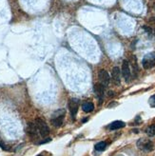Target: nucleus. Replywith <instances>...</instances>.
I'll list each match as a JSON object with an SVG mask.
<instances>
[{
	"mask_svg": "<svg viewBox=\"0 0 155 156\" xmlns=\"http://www.w3.org/2000/svg\"><path fill=\"white\" fill-rule=\"evenodd\" d=\"M64 116H65V110L62 109L59 110H56L51 117V124L54 127H60L63 124Z\"/></svg>",
	"mask_w": 155,
	"mask_h": 156,
	"instance_id": "f257e3e1",
	"label": "nucleus"
},
{
	"mask_svg": "<svg viewBox=\"0 0 155 156\" xmlns=\"http://www.w3.org/2000/svg\"><path fill=\"white\" fill-rule=\"evenodd\" d=\"M35 125H36L37 128H38V131L42 137H46V136L49 135L50 128L44 120L40 119V118H37V119L35 120Z\"/></svg>",
	"mask_w": 155,
	"mask_h": 156,
	"instance_id": "f03ea898",
	"label": "nucleus"
},
{
	"mask_svg": "<svg viewBox=\"0 0 155 156\" xmlns=\"http://www.w3.org/2000/svg\"><path fill=\"white\" fill-rule=\"evenodd\" d=\"M143 67L146 69H149L152 67L155 66V52H149L148 54L145 55V57L143 58Z\"/></svg>",
	"mask_w": 155,
	"mask_h": 156,
	"instance_id": "7ed1b4c3",
	"label": "nucleus"
},
{
	"mask_svg": "<svg viewBox=\"0 0 155 156\" xmlns=\"http://www.w3.org/2000/svg\"><path fill=\"white\" fill-rule=\"evenodd\" d=\"M78 107H79V100L76 98H72L69 100V111H71V114L72 116V118L74 119L77 114V111H78Z\"/></svg>",
	"mask_w": 155,
	"mask_h": 156,
	"instance_id": "20e7f679",
	"label": "nucleus"
},
{
	"mask_svg": "<svg viewBox=\"0 0 155 156\" xmlns=\"http://www.w3.org/2000/svg\"><path fill=\"white\" fill-rule=\"evenodd\" d=\"M138 147L141 149L145 150V152H151L154 148V145L151 141H149V140L141 139V140H139V142H138Z\"/></svg>",
	"mask_w": 155,
	"mask_h": 156,
	"instance_id": "39448f33",
	"label": "nucleus"
},
{
	"mask_svg": "<svg viewBox=\"0 0 155 156\" xmlns=\"http://www.w3.org/2000/svg\"><path fill=\"white\" fill-rule=\"evenodd\" d=\"M122 74L124 76L126 82H129L130 79V64L129 61L124 60L122 64Z\"/></svg>",
	"mask_w": 155,
	"mask_h": 156,
	"instance_id": "423d86ee",
	"label": "nucleus"
},
{
	"mask_svg": "<svg viewBox=\"0 0 155 156\" xmlns=\"http://www.w3.org/2000/svg\"><path fill=\"white\" fill-rule=\"evenodd\" d=\"M26 131H27V133H28L31 138H37V136H38L39 131L35 125V123H29L28 126H27Z\"/></svg>",
	"mask_w": 155,
	"mask_h": 156,
	"instance_id": "0eeeda50",
	"label": "nucleus"
},
{
	"mask_svg": "<svg viewBox=\"0 0 155 156\" xmlns=\"http://www.w3.org/2000/svg\"><path fill=\"white\" fill-rule=\"evenodd\" d=\"M98 76H99V80H100L101 84H102L104 87H107L110 80V77L108 72L105 71V69H101L98 73Z\"/></svg>",
	"mask_w": 155,
	"mask_h": 156,
	"instance_id": "6e6552de",
	"label": "nucleus"
},
{
	"mask_svg": "<svg viewBox=\"0 0 155 156\" xmlns=\"http://www.w3.org/2000/svg\"><path fill=\"white\" fill-rule=\"evenodd\" d=\"M94 91L95 94L97 95V97L102 100V98L104 97V93H105V87L101 84V83H97L94 85Z\"/></svg>",
	"mask_w": 155,
	"mask_h": 156,
	"instance_id": "1a4fd4ad",
	"label": "nucleus"
},
{
	"mask_svg": "<svg viewBox=\"0 0 155 156\" xmlns=\"http://www.w3.org/2000/svg\"><path fill=\"white\" fill-rule=\"evenodd\" d=\"M120 69L118 67H114L111 71V78L113 80V82L117 85L120 84L121 78H120Z\"/></svg>",
	"mask_w": 155,
	"mask_h": 156,
	"instance_id": "9d476101",
	"label": "nucleus"
},
{
	"mask_svg": "<svg viewBox=\"0 0 155 156\" xmlns=\"http://www.w3.org/2000/svg\"><path fill=\"white\" fill-rule=\"evenodd\" d=\"M126 126V124L124 122H122V121H114V122H112L109 128L111 131H114V130H119V128H124Z\"/></svg>",
	"mask_w": 155,
	"mask_h": 156,
	"instance_id": "9b49d317",
	"label": "nucleus"
},
{
	"mask_svg": "<svg viewBox=\"0 0 155 156\" xmlns=\"http://www.w3.org/2000/svg\"><path fill=\"white\" fill-rule=\"evenodd\" d=\"M82 109L85 112H92L94 110V105L92 102H85L82 105Z\"/></svg>",
	"mask_w": 155,
	"mask_h": 156,
	"instance_id": "f8f14e48",
	"label": "nucleus"
},
{
	"mask_svg": "<svg viewBox=\"0 0 155 156\" xmlns=\"http://www.w3.org/2000/svg\"><path fill=\"white\" fill-rule=\"evenodd\" d=\"M107 148V143L106 142H99L95 145V149L97 152H103Z\"/></svg>",
	"mask_w": 155,
	"mask_h": 156,
	"instance_id": "ddd939ff",
	"label": "nucleus"
},
{
	"mask_svg": "<svg viewBox=\"0 0 155 156\" xmlns=\"http://www.w3.org/2000/svg\"><path fill=\"white\" fill-rule=\"evenodd\" d=\"M147 133H148V136H154L155 135V125H151V126H149L148 128V130H147Z\"/></svg>",
	"mask_w": 155,
	"mask_h": 156,
	"instance_id": "4468645a",
	"label": "nucleus"
},
{
	"mask_svg": "<svg viewBox=\"0 0 155 156\" xmlns=\"http://www.w3.org/2000/svg\"><path fill=\"white\" fill-rule=\"evenodd\" d=\"M149 105H151V107H155V94L149 98Z\"/></svg>",
	"mask_w": 155,
	"mask_h": 156,
	"instance_id": "2eb2a0df",
	"label": "nucleus"
},
{
	"mask_svg": "<svg viewBox=\"0 0 155 156\" xmlns=\"http://www.w3.org/2000/svg\"><path fill=\"white\" fill-rule=\"evenodd\" d=\"M0 147H1V149H3L4 150H9V148H7V146L1 141V140H0Z\"/></svg>",
	"mask_w": 155,
	"mask_h": 156,
	"instance_id": "dca6fc26",
	"label": "nucleus"
},
{
	"mask_svg": "<svg viewBox=\"0 0 155 156\" xmlns=\"http://www.w3.org/2000/svg\"><path fill=\"white\" fill-rule=\"evenodd\" d=\"M37 156H43V155H41V154H39V155H37Z\"/></svg>",
	"mask_w": 155,
	"mask_h": 156,
	"instance_id": "f3484780",
	"label": "nucleus"
}]
</instances>
